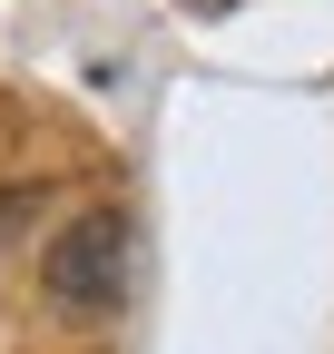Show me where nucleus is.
<instances>
[{"label":"nucleus","mask_w":334,"mask_h":354,"mask_svg":"<svg viewBox=\"0 0 334 354\" xmlns=\"http://www.w3.org/2000/svg\"><path fill=\"white\" fill-rule=\"evenodd\" d=\"M39 276H50V295L69 315H118V295H128V216L118 207H79L50 236Z\"/></svg>","instance_id":"1"},{"label":"nucleus","mask_w":334,"mask_h":354,"mask_svg":"<svg viewBox=\"0 0 334 354\" xmlns=\"http://www.w3.org/2000/svg\"><path fill=\"white\" fill-rule=\"evenodd\" d=\"M30 207H39L30 187H0V236H10V227H20V216H30Z\"/></svg>","instance_id":"2"}]
</instances>
